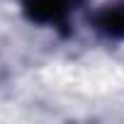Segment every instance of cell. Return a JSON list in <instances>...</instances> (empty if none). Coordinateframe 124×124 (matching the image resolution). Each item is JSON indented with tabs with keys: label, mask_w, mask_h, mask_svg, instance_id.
I'll use <instances>...</instances> for the list:
<instances>
[{
	"label": "cell",
	"mask_w": 124,
	"mask_h": 124,
	"mask_svg": "<svg viewBox=\"0 0 124 124\" xmlns=\"http://www.w3.org/2000/svg\"><path fill=\"white\" fill-rule=\"evenodd\" d=\"M88 3V0H20L22 15L39 27H51L63 37L71 34L73 15Z\"/></svg>",
	"instance_id": "obj_1"
},
{
	"label": "cell",
	"mask_w": 124,
	"mask_h": 124,
	"mask_svg": "<svg viewBox=\"0 0 124 124\" xmlns=\"http://www.w3.org/2000/svg\"><path fill=\"white\" fill-rule=\"evenodd\" d=\"M90 24L107 39L124 41V0H114V3L102 5L90 15Z\"/></svg>",
	"instance_id": "obj_2"
}]
</instances>
